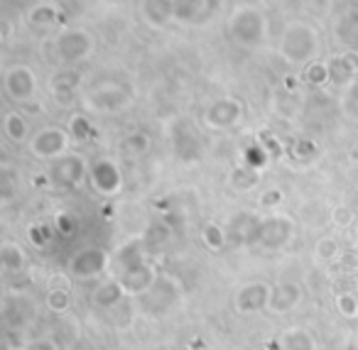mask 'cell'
<instances>
[{"label": "cell", "mask_w": 358, "mask_h": 350, "mask_svg": "<svg viewBox=\"0 0 358 350\" xmlns=\"http://www.w3.org/2000/svg\"><path fill=\"white\" fill-rule=\"evenodd\" d=\"M319 52V32L309 22L294 20L280 35V54L287 64L307 66L317 59Z\"/></svg>", "instance_id": "cell-1"}, {"label": "cell", "mask_w": 358, "mask_h": 350, "mask_svg": "<svg viewBox=\"0 0 358 350\" xmlns=\"http://www.w3.org/2000/svg\"><path fill=\"white\" fill-rule=\"evenodd\" d=\"M229 37L238 47H258L268 35V20L255 6H238L229 15Z\"/></svg>", "instance_id": "cell-2"}, {"label": "cell", "mask_w": 358, "mask_h": 350, "mask_svg": "<svg viewBox=\"0 0 358 350\" xmlns=\"http://www.w3.org/2000/svg\"><path fill=\"white\" fill-rule=\"evenodd\" d=\"M94 50H96L94 37L86 30H79V27L59 32L55 37V42H52V57L64 66L79 64V61L89 59L94 54Z\"/></svg>", "instance_id": "cell-3"}, {"label": "cell", "mask_w": 358, "mask_h": 350, "mask_svg": "<svg viewBox=\"0 0 358 350\" xmlns=\"http://www.w3.org/2000/svg\"><path fill=\"white\" fill-rule=\"evenodd\" d=\"M133 103V89L125 84H101L84 96V105L91 113L115 115Z\"/></svg>", "instance_id": "cell-4"}, {"label": "cell", "mask_w": 358, "mask_h": 350, "mask_svg": "<svg viewBox=\"0 0 358 350\" xmlns=\"http://www.w3.org/2000/svg\"><path fill=\"white\" fill-rule=\"evenodd\" d=\"M89 167L81 154L66 152L62 154L59 159L50 162V169H47V179H50V187L62 189V191H69V189H79L81 184L89 179Z\"/></svg>", "instance_id": "cell-5"}, {"label": "cell", "mask_w": 358, "mask_h": 350, "mask_svg": "<svg viewBox=\"0 0 358 350\" xmlns=\"http://www.w3.org/2000/svg\"><path fill=\"white\" fill-rule=\"evenodd\" d=\"M294 233H297V226L289 216L285 213H270L260 221L258 228V238H255V247L268 252H278L285 250L289 242L294 240Z\"/></svg>", "instance_id": "cell-6"}, {"label": "cell", "mask_w": 358, "mask_h": 350, "mask_svg": "<svg viewBox=\"0 0 358 350\" xmlns=\"http://www.w3.org/2000/svg\"><path fill=\"white\" fill-rule=\"evenodd\" d=\"M71 145V135L69 130L57 128V125H47V128H40L37 133H32L30 143H27V150L35 159H42V162H55L62 154L69 152Z\"/></svg>", "instance_id": "cell-7"}, {"label": "cell", "mask_w": 358, "mask_h": 350, "mask_svg": "<svg viewBox=\"0 0 358 350\" xmlns=\"http://www.w3.org/2000/svg\"><path fill=\"white\" fill-rule=\"evenodd\" d=\"M110 267V255L103 250V247H81L76 250L74 255L69 257V265H66V272H69L71 279H79V282H89L101 277L106 270Z\"/></svg>", "instance_id": "cell-8"}, {"label": "cell", "mask_w": 358, "mask_h": 350, "mask_svg": "<svg viewBox=\"0 0 358 350\" xmlns=\"http://www.w3.org/2000/svg\"><path fill=\"white\" fill-rule=\"evenodd\" d=\"M37 311H40L37 301L30 294H22V291L6 294L3 306H0V316H3V323H6L8 330H22L30 323H35Z\"/></svg>", "instance_id": "cell-9"}, {"label": "cell", "mask_w": 358, "mask_h": 350, "mask_svg": "<svg viewBox=\"0 0 358 350\" xmlns=\"http://www.w3.org/2000/svg\"><path fill=\"white\" fill-rule=\"evenodd\" d=\"M243 101L236 96H224V99L211 101L204 108V125L209 130H231L243 120Z\"/></svg>", "instance_id": "cell-10"}, {"label": "cell", "mask_w": 358, "mask_h": 350, "mask_svg": "<svg viewBox=\"0 0 358 350\" xmlns=\"http://www.w3.org/2000/svg\"><path fill=\"white\" fill-rule=\"evenodd\" d=\"M270 294H273V284L263 279L255 282H245L236 289L231 306H234L236 314L241 316H250V314H260V311H268L270 304Z\"/></svg>", "instance_id": "cell-11"}, {"label": "cell", "mask_w": 358, "mask_h": 350, "mask_svg": "<svg viewBox=\"0 0 358 350\" xmlns=\"http://www.w3.org/2000/svg\"><path fill=\"white\" fill-rule=\"evenodd\" d=\"M89 184L96 194H101L106 198L120 194L123 191V172H120L118 162L110 157L96 159L89 167Z\"/></svg>", "instance_id": "cell-12"}, {"label": "cell", "mask_w": 358, "mask_h": 350, "mask_svg": "<svg viewBox=\"0 0 358 350\" xmlns=\"http://www.w3.org/2000/svg\"><path fill=\"white\" fill-rule=\"evenodd\" d=\"M140 304H143V309L148 311V314H164V311H169L174 306V301L179 299V286L177 282L172 279V277L167 275H159L157 279H155V284L150 286L145 294L138 296Z\"/></svg>", "instance_id": "cell-13"}, {"label": "cell", "mask_w": 358, "mask_h": 350, "mask_svg": "<svg viewBox=\"0 0 358 350\" xmlns=\"http://www.w3.org/2000/svg\"><path fill=\"white\" fill-rule=\"evenodd\" d=\"M3 86H6L8 99L17 101V103H30L37 96V76L25 64L10 66L3 76Z\"/></svg>", "instance_id": "cell-14"}, {"label": "cell", "mask_w": 358, "mask_h": 350, "mask_svg": "<svg viewBox=\"0 0 358 350\" xmlns=\"http://www.w3.org/2000/svg\"><path fill=\"white\" fill-rule=\"evenodd\" d=\"M263 216L253 211H238L229 218L226 223V238H229V245L234 247H245V245H255V238H258V228Z\"/></svg>", "instance_id": "cell-15"}, {"label": "cell", "mask_w": 358, "mask_h": 350, "mask_svg": "<svg viewBox=\"0 0 358 350\" xmlns=\"http://www.w3.org/2000/svg\"><path fill=\"white\" fill-rule=\"evenodd\" d=\"M221 0H174V22L206 25L219 13Z\"/></svg>", "instance_id": "cell-16"}, {"label": "cell", "mask_w": 358, "mask_h": 350, "mask_svg": "<svg viewBox=\"0 0 358 350\" xmlns=\"http://www.w3.org/2000/svg\"><path fill=\"white\" fill-rule=\"evenodd\" d=\"M302 284L294 279H282L278 284H273V294H270L268 311L275 316L292 314L299 304H302Z\"/></svg>", "instance_id": "cell-17"}, {"label": "cell", "mask_w": 358, "mask_h": 350, "mask_svg": "<svg viewBox=\"0 0 358 350\" xmlns=\"http://www.w3.org/2000/svg\"><path fill=\"white\" fill-rule=\"evenodd\" d=\"M81 79H84V76H81V71H76L74 66H64V69L55 71L50 79V91L57 99V103H62V105L74 103L76 94H79Z\"/></svg>", "instance_id": "cell-18"}, {"label": "cell", "mask_w": 358, "mask_h": 350, "mask_svg": "<svg viewBox=\"0 0 358 350\" xmlns=\"http://www.w3.org/2000/svg\"><path fill=\"white\" fill-rule=\"evenodd\" d=\"M327 64H329L331 84L346 86L348 81H353L358 76V52L356 50H343L341 54L331 57Z\"/></svg>", "instance_id": "cell-19"}, {"label": "cell", "mask_w": 358, "mask_h": 350, "mask_svg": "<svg viewBox=\"0 0 358 350\" xmlns=\"http://www.w3.org/2000/svg\"><path fill=\"white\" fill-rule=\"evenodd\" d=\"M334 37L343 50L358 52V8H348V10L338 13L334 20Z\"/></svg>", "instance_id": "cell-20"}, {"label": "cell", "mask_w": 358, "mask_h": 350, "mask_svg": "<svg viewBox=\"0 0 358 350\" xmlns=\"http://www.w3.org/2000/svg\"><path fill=\"white\" fill-rule=\"evenodd\" d=\"M174 152H177L179 159H185V162H194L199 157L201 145L189 123H179L174 128Z\"/></svg>", "instance_id": "cell-21"}, {"label": "cell", "mask_w": 358, "mask_h": 350, "mask_svg": "<svg viewBox=\"0 0 358 350\" xmlns=\"http://www.w3.org/2000/svg\"><path fill=\"white\" fill-rule=\"evenodd\" d=\"M0 267L6 275H20L27 270V252L20 242L3 240L0 242Z\"/></svg>", "instance_id": "cell-22"}, {"label": "cell", "mask_w": 358, "mask_h": 350, "mask_svg": "<svg viewBox=\"0 0 358 350\" xmlns=\"http://www.w3.org/2000/svg\"><path fill=\"white\" fill-rule=\"evenodd\" d=\"M280 348L282 350H319L317 335L304 326H287L280 333Z\"/></svg>", "instance_id": "cell-23"}, {"label": "cell", "mask_w": 358, "mask_h": 350, "mask_svg": "<svg viewBox=\"0 0 358 350\" xmlns=\"http://www.w3.org/2000/svg\"><path fill=\"white\" fill-rule=\"evenodd\" d=\"M143 20L152 27H167L174 22V0H143Z\"/></svg>", "instance_id": "cell-24"}, {"label": "cell", "mask_w": 358, "mask_h": 350, "mask_svg": "<svg viewBox=\"0 0 358 350\" xmlns=\"http://www.w3.org/2000/svg\"><path fill=\"white\" fill-rule=\"evenodd\" d=\"M125 294H128V291H125L123 282H120L118 277H108V279H103L96 286L91 301H94L96 309H113V306H118V301L123 299Z\"/></svg>", "instance_id": "cell-25"}, {"label": "cell", "mask_w": 358, "mask_h": 350, "mask_svg": "<svg viewBox=\"0 0 358 350\" xmlns=\"http://www.w3.org/2000/svg\"><path fill=\"white\" fill-rule=\"evenodd\" d=\"M59 20H62L59 8L52 6V3H40V6H35L27 13L30 27H35V30H40V32H47V30H52V27H57Z\"/></svg>", "instance_id": "cell-26"}, {"label": "cell", "mask_w": 358, "mask_h": 350, "mask_svg": "<svg viewBox=\"0 0 358 350\" xmlns=\"http://www.w3.org/2000/svg\"><path fill=\"white\" fill-rule=\"evenodd\" d=\"M3 133H6V138L15 145L30 143V138H32L27 118L20 113V110H10V113H6V118H3Z\"/></svg>", "instance_id": "cell-27"}, {"label": "cell", "mask_w": 358, "mask_h": 350, "mask_svg": "<svg viewBox=\"0 0 358 350\" xmlns=\"http://www.w3.org/2000/svg\"><path fill=\"white\" fill-rule=\"evenodd\" d=\"M258 184H260V169H253V167H248V164H243V162H241L238 167L231 169L229 187L234 189V191L248 194V191H253Z\"/></svg>", "instance_id": "cell-28"}, {"label": "cell", "mask_w": 358, "mask_h": 350, "mask_svg": "<svg viewBox=\"0 0 358 350\" xmlns=\"http://www.w3.org/2000/svg\"><path fill=\"white\" fill-rule=\"evenodd\" d=\"M338 108H341L343 118L358 123V76L343 86L341 96H338Z\"/></svg>", "instance_id": "cell-29"}, {"label": "cell", "mask_w": 358, "mask_h": 350, "mask_svg": "<svg viewBox=\"0 0 358 350\" xmlns=\"http://www.w3.org/2000/svg\"><path fill=\"white\" fill-rule=\"evenodd\" d=\"M45 306L55 314H64L66 309L71 306V291L69 286L64 284H50L47 289V296H45Z\"/></svg>", "instance_id": "cell-30"}, {"label": "cell", "mask_w": 358, "mask_h": 350, "mask_svg": "<svg viewBox=\"0 0 358 350\" xmlns=\"http://www.w3.org/2000/svg\"><path fill=\"white\" fill-rule=\"evenodd\" d=\"M150 145H152V140H150L148 133H130L123 138V143H120V147H123L125 154H130V157H143V154H148Z\"/></svg>", "instance_id": "cell-31"}, {"label": "cell", "mask_w": 358, "mask_h": 350, "mask_svg": "<svg viewBox=\"0 0 358 350\" xmlns=\"http://www.w3.org/2000/svg\"><path fill=\"white\" fill-rule=\"evenodd\" d=\"M201 240H204V245L209 247V250H224L226 245H229V238H226V228L219 226V223H206L204 228H201Z\"/></svg>", "instance_id": "cell-32"}, {"label": "cell", "mask_w": 358, "mask_h": 350, "mask_svg": "<svg viewBox=\"0 0 358 350\" xmlns=\"http://www.w3.org/2000/svg\"><path fill=\"white\" fill-rule=\"evenodd\" d=\"M304 81L314 89H322V86L331 84V76H329V64L327 61H317L314 59L312 64L304 66Z\"/></svg>", "instance_id": "cell-33"}, {"label": "cell", "mask_w": 358, "mask_h": 350, "mask_svg": "<svg viewBox=\"0 0 358 350\" xmlns=\"http://www.w3.org/2000/svg\"><path fill=\"white\" fill-rule=\"evenodd\" d=\"M241 159H243V164H248V167L260 169V172H263V169L268 167V162H270V152L265 150L263 143L248 145V147L243 150V154H241Z\"/></svg>", "instance_id": "cell-34"}, {"label": "cell", "mask_w": 358, "mask_h": 350, "mask_svg": "<svg viewBox=\"0 0 358 350\" xmlns=\"http://www.w3.org/2000/svg\"><path fill=\"white\" fill-rule=\"evenodd\" d=\"M338 252H341V247H338V240L334 235L319 238L317 245H314V257H317L319 262H334V260H338Z\"/></svg>", "instance_id": "cell-35"}, {"label": "cell", "mask_w": 358, "mask_h": 350, "mask_svg": "<svg viewBox=\"0 0 358 350\" xmlns=\"http://www.w3.org/2000/svg\"><path fill=\"white\" fill-rule=\"evenodd\" d=\"M69 135H71V140L86 143V140L94 135V125H91V120L86 118V115H74V118L69 120Z\"/></svg>", "instance_id": "cell-36"}, {"label": "cell", "mask_w": 358, "mask_h": 350, "mask_svg": "<svg viewBox=\"0 0 358 350\" xmlns=\"http://www.w3.org/2000/svg\"><path fill=\"white\" fill-rule=\"evenodd\" d=\"M336 309H338V314L346 316V319H358V301H356V296L348 294V291L336 296Z\"/></svg>", "instance_id": "cell-37"}, {"label": "cell", "mask_w": 358, "mask_h": 350, "mask_svg": "<svg viewBox=\"0 0 358 350\" xmlns=\"http://www.w3.org/2000/svg\"><path fill=\"white\" fill-rule=\"evenodd\" d=\"M282 201H285L282 189H265V191L258 196V206L265 208V211H275Z\"/></svg>", "instance_id": "cell-38"}, {"label": "cell", "mask_w": 358, "mask_h": 350, "mask_svg": "<svg viewBox=\"0 0 358 350\" xmlns=\"http://www.w3.org/2000/svg\"><path fill=\"white\" fill-rule=\"evenodd\" d=\"M353 221H356V216H353V211L348 206H336L331 211V223L336 228H351Z\"/></svg>", "instance_id": "cell-39"}, {"label": "cell", "mask_w": 358, "mask_h": 350, "mask_svg": "<svg viewBox=\"0 0 358 350\" xmlns=\"http://www.w3.org/2000/svg\"><path fill=\"white\" fill-rule=\"evenodd\" d=\"M55 226L62 235H71V231H74V218H71L69 213H59V216L55 218Z\"/></svg>", "instance_id": "cell-40"}, {"label": "cell", "mask_w": 358, "mask_h": 350, "mask_svg": "<svg viewBox=\"0 0 358 350\" xmlns=\"http://www.w3.org/2000/svg\"><path fill=\"white\" fill-rule=\"evenodd\" d=\"M292 152L297 154V157L307 159V157H312V154L317 152V147H314V143H309V140H297V143H294V147H292Z\"/></svg>", "instance_id": "cell-41"}, {"label": "cell", "mask_w": 358, "mask_h": 350, "mask_svg": "<svg viewBox=\"0 0 358 350\" xmlns=\"http://www.w3.org/2000/svg\"><path fill=\"white\" fill-rule=\"evenodd\" d=\"M20 350H59V348L55 345V340L40 338V340H30V343H25Z\"/></svg>", "instance_id": "cell-42"}, {"label": "cell", "mask_w": 358, "mask_h": 350, "mask_svg": "<svg viewBox=\"0 0 358 350\" xmlns=\"http://www.w3.org/2000/svg\"><path fill=\"white\" fill-rule=\"evenodd\" d=\"M30 238L35 245H47V228L45 226H32L30 228Z\"/></svg>", "instance_id": "cell-43"}, {"label": "cell", "mask_w": 358, "mask_h": 350, "mask_svg": "<svg viewBox=\"0 0 358 350\" xmlns=\"http://www.w3.org/2000/svg\"><path fill=\"white\" fill-rule=\"evenodd\" d=\"M297 76H292V74H289V76H285V89H287V91H292V89H297Z\"/></svg>", "instance_id": "cell-44"}, {"label": "cell", "mask_w": 358, "mask_h": 350, "mask_svg": "<svg viewBox=\"0 0 358 350\" xmlns=\"http://www.w3.org/2000/svg\"><path fill=\"white\" fill-rule=\"evenodd\" d=\"M353 350H358V333L353 335Z\"/></svg>", "instance_id": "cell-45"}, {"label": "cell", "mask_w": 358, "mask_h": 350, "mask_svg": "<svg viewBox=\"0 0 358 350\" xmlns=\"http://www.w3.org/2000/svg\"><path fill=\"white\" fill-rule=\"evenodd\" d=\"M356 238H358V223H356Z\"/></svg>", "instance_id": "cell-46"}]
</instances>
